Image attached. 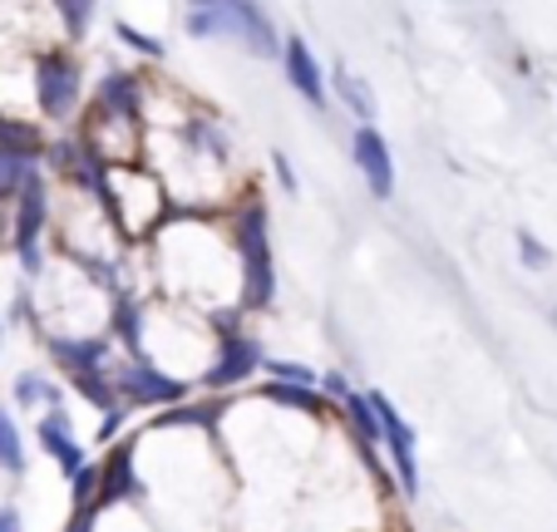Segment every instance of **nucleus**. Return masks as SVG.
Returning a JSON list of instances; mask_svg holds the SVG:
<instances>
[{
	"instance_id": "nucleus-20",
	"label": "nucleus",
	"mask_w": 557,
	"mask_h": 532,
	"mask_svg": "<svg viewBox=\"0 0 557 532\" xmlns=\"http://www.w3.org/2000/svg\"><path fill=\"white\" fill-rule=\"evenodd\" d=\"M119 40H124V45H134V50H144V54H163V45H158V40H148L144 30H134V25H124V21H119Z\"/></svg>"
},
{
	"instance_id": "nucleus-26",
	"label": "nucleus",
	"mask_w": 557,
	"mask_h": 532,
	"mask_svg": "<svg viewBox=\"0 0 557 532\" xmlns=\"http://www.w3.org/2000/svg\"><path fill=\"white\" fill-rule=\"evenodd\" d=\"M89 512H95V508H85V512H79V522H74L70 532H89Z\"/></svg>"
},
{
	"instance_id": "nucleus-2",
	"label": "nucleus",
	"mask_w": 557,
	"mask_h": 532,
	"mask_svg": "<svg viewBox=\"0 0 557 532\" xmlns=\"http://www.w3.org/2000/svg\"><path fill=\"white\" fill-rule=\"evenodd\" d=\"M35 95H40V109L50 119H64L74 109V99H79V74H74V64L64 60V54H45V60L35 64Z\"/></svg>"
},
{
	"instance_id": "nucleus-9",
	"label": "nucleus",
	"mask_w": 557,
	"mask_h": 532,
	"mask_svg": "<svg viewBox=\"0 0 557 532\" xmlns=\"http://www.w3.org/2000/svg\"><path fill=\"white\" fill-rule=\"evenodd\" d=\"M237 35L247 40V50L252 54H282V40H276V30H272V21H267V11L262 5H237Z\"/></svg>"
},
{
	"instance_id": "nucleus-12",
	"label": "nucleus",
	"mask_w": 557,
	"mask_h": 532,
	"mask_svg": "<svg viewBox=\"0 0 557 532\" xmlns=\"http://www.w3.org/2000/svg\"><path fill=\"white\" fill-rule=\"evenodd\" d=\"M54 355H60L79 380H99V370H104V360H109V350L99 341H54Z\"/></svg>"
},
{
	"instance_id": "nucleus-4",
	"label": "nucleus",
	"mask_w": 557,
	"mask_h": 532,
	"mask_svg": "<svg viewBox=\"0 0 557 532\" xmlns=\"http://www.w3.org/2000/svg\"><path fill=\"white\" fill-rule=\"evenodd\" d=\"M40 232H45V183L30 177L21 188V208H15V251H21L25 272L40 267Z\"/></svg>"
},
{
	"instance_id": "nucleus-23",
	"label": "nucleus",
	"mask_w": 557,
	"mask_h": 532,
	"mask_svg": "<svg viewBox=\"0 0 557 532\" xmlns=\"http://www.w3.org/2000/svg\"><path fill=\"white\" fill-rule=\"evenodd\" d=\"M272 168H276V173H282L286 193H296V173H292V163H286V153H272Z\"/></svg>"
},
{
	"instance_id": "nucleus-21",
	"label": "nucleus",
	"mask_w": 557,
	"mask_h": 532,
	"mask_svg": "<svg viewBox=\"0 0 557 532\" xmlns=\"http://www.w3.org/2000/svg\"><path fill=\"white\" fill-rule=\"evenodd\" d=\"M60 15H64V25H70L74 35H85V25L95 21V5H60Z\"/></svg>"
},
{
	"instance_id": "nucleus-19",
	"label": "nucleus",
	"mask_w": 557,
	"mask_h": 532,
	"mask_svg": "<svg viewBox=\"0 0 557 532\" xmlns=\"http://www.w3.org/2000/svg\"><path fill=\"white\" fill-rule=\"evenodd\" d=\"M262 366L276 375V385H311V380H315L311 370H301V366H282V360H262Z\"/></svg>"
},
{
	"instance_id": "nucleus-14",
	"label": "nucleus",
	"mask_w": 557,
	"mask_h": 532,
	"mask_svg": "<svg viewBox=\"0 0 557 532\" xmlns=\"http://www.w3.org/2000/svg\"><path fill=\"white\" fill-rule=\"evenodd\" d=\"M35 177V148H0V193H21Z\"/></svg>"
},
{
	"instance_id": "nucleus-1",
	"label": "nucleus",
	"mask_w": 557,
	"mask_h": 532,
	"mask_svg": "<svg viewBox=\"0 0 557 532\" xmlns=\"http://www.w3.org/2000/svg\"><path fill=\"white\" fill-rule=\"evenodd\" d=\"M237 247H243V272H247V306H267L276 292V272H272V242H267V212L257 202L237 222Z\"/></svg>"
},
{
	"instance_id": "nucleus-13",
	"label": "nucleus",
	"mask_w": 557,
	"mask_h": 532,
	"mask_svg": "<svg viewBox=\"0 0 557 532\" xmlns=\"http://www.w3.org/2000/svg\"><path fill=\"white\" fill-rule=\"evenodd\" d=\"M188 35L212 40V35H237V5H193L188 11Z\"/></svg>"
},
{
	"instance_id": "nucleus-18",
	"label": "nucleus",
	"mask_w": 557,
	"mask_h": 532,
	"mask_svg": "<svg viewBox=\"0 0 557 532\" xmlns=\"http://www.w3.org/2000/svg\"><path fill=\"white\" fill-rule=\"evenodd\" d=\"M267 395L282 399V405H296V409H315V405H321L315 395H306V385H272Z\"/></svg>"
},
{
	"instance_id": "nucleus-15",
	"label": "nucleus",
	"mask_w": 557,
	"mask_h": 532,
	"mask_svg": "<svg viewBox=\"0 0 557 532\" xmlns=\"http://www.w3.org/2000/svg\"><path fill=\"white\" fill-rule=\"evenodd\" d=\"M0 469H5V473H25V444H21L15 419L5 415V405H0Z\"/></svg>"
},
{
	"instance_id": "nucleus-22",
	"label": "nucleus",
	"mask_w": 557,
	"mask_h": 532,
	"mask_svg": "<svg viewBox=\"0 0 557 532\" xmlns=\"http://www.w3.org/2000/svg\"><path fill=\"white\" fill-rule=\"evenodd\" d=\"M40 389H50L40 375H21V399H25V405H35V399H40Z\"/></svg>"
},
{
	"instance_id": "nucleus-3",
	"label": "nucleus",
	"mask_w": 557,
	"mask_h": 532,
	"mask_svg": "<svg viewBox=\"0 0 557 532\" xmlns=\"http://www.w3.org/2000/svg\"><path fill=\"white\" fill-rule=\"evenodd\" d=\"M370 405H375V419H380V438L389 444V459H395V469H400V483L405 488H420V463H414V429L405 424L400 415H395V405L380 395H370Z\"/></svg>"
},
{
	"instance_id": "nucleus-8",
	"label": "nucleus",
	"mask_w": 557,
	"mask_h": 532,
	"mask_svg": "<svg viewBox=\"0 0 557 532\" xmlns=\"http://www.w3.org/2000/svg\"><path fill=\"white\" fill-rule=\"evenodd\" d=\"M257 366H262L257 345H252V341H243V335H232V341L222 345V360L208 370V385H237V380H247Z\"/></svg>"
},
{
	"instance_id": "nucleus-17",
	"label": "nucleus",
	"mask_w": 557,
	"mask_h": 532,
	"mask_svg": "<svg viewBox=\"0 0 557 532\" xmlns=\"http://www.w3.org/2000/svg\"><path fill=\"white\" fill-rule=\"evenodd\" d=\"M104 104H114V114H134V79H109Z\"/></svg>"
},
{
	"instance_id": "nucleus-6",
	"label": "nucleus",
	"mask_w": 557,
	"mask_h": 532,
	"mask_svg": "<svg viewBox=\"0 0 557 532\" xmlns=\"http://www.w3.org/2000/svg\"><path fill=\"white\" fill-rule=\"evenodd\" d=\"M282 60H286V79H292V89L306 99L311 109H326V74H321V64H315V54L306 50V40H286V50H282Z\"/></svg>"
},
{
	"instance_id": "nucleus-24",
	"label": "nucleus",
	"mask_w": 557,
	"mask_h": 532,
	"mask_svg": "<svg viewBox=\"0 0 557 532\" xmlns=\"http://www.w3.org/2000/svg\"><path fill=\"white\" fill-rule=\"evenodd\" d=\"M518 242H523L528 261H537V267H543V261H547V251H543V247H537V242H533V237H528V232H518Z\"/></svg>"
},
{
	"instance_id": "nucleus-16",
	"label": "nucleus",
	"mask_w": 557,
	"mask_h": 532,
	"mask_svg": "<svg viewBox=\"0 0 557 532\" xmlns=\"http://www.w3.org/2000/svg\"><path fill=\"white\" fill-rule=\"evenodd\" d=\"M128 463H134V454H128V444H124V449H114V459H109V473H104V488H99V503H114V498H124V493L134 488V473H128Z\"/></svg>"
},
{
	"instance_id": "nucleus-7",
	"label": "nucleus",
	"mask_w": 557,
	"mask_h": 532,
	"mask_svg": "<svg viewBox=\"0 0 557 532\" xmlns=\"http://www.w3.org/2000/svg\"><path fill=\"white\" fill-rule=\"evenodd\" d=\"M114 389L124 399H138V405H169V399H183V380L158 375L148 366H124L114 380Z\"/></svg>"
},
{
	"instance_id": "nucleus-25",
	"label": "nucleus",
	"mask_w": 557,
	"mask_h": 532,
	"mask_svg": "<svg viewBox=\"0 0 557 532\" xmlns=\"http://www.w3.org/2000/svg\"><path fill=\"white\" fill-rule=\"evenodd\" d=\"M0 532H21V512H15V508L0 512Z\"/></svg>"
},
{
	"instance_id": "nucleus-10",
	"label": "nucleus",
	"mask_w": 557,
	"mask_h": 532,
	"mask_svg": "<svg viewBox=\"0 0 557 532\" xmlns=\"http://www.w3.org/2000/svg\"><path fill=\"white\" fill-rule=\"evenodd\" d=\"M40 444L64 463V473H70V479L85 469V454H79V444L70 438V424H64V415H45L40 419Z\"/></svg>"
},
{
	"instance_id": "nucleus-11",
	"label": "nucleus",
	"mask_w": 557,
	"mask_h": 532,
	"mask_svg": "<svg viewBox=\"0 0 557 532\" xmlns=\"http://www.w3.org/2000/svg\"><path fill=\"white\" fill-rule=\"evenodd\" d=\"M331 84H336L341 104H346L350 114L360 119V128H370V119L380 114V109H375V89H370L366 79H356V74H350V70H331Z\"/></svg>"
},
{
	"instance_id": "nucleus-5",
	"label": "nucleus",
	"mask_w": 557,
	"mask_h": 532,
	"mask_svg": "<svg viewBox=\"0 0 557 532\" xmlns=\"http://www.w3.org/2000/svg\"><path fill=\"white\" fill-rule=\"evenodd\" d=\"M356 168L366 173V183H370V193L375 198H389L395 193V163H389V144L375 134V128H356Z\"/></svg>"
}]
</instances>
